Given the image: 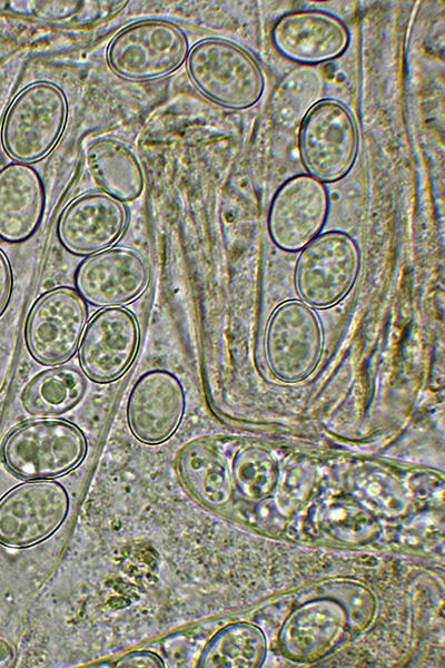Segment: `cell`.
<instances>
[{"mask_svg":"<svg viewBox=\"0 0 445 668\" xmlns=\"http://www.w3.org/2000/svg\"><path fill=\"white\" fill-rule=\"evenodd\" d=\"M330 198L325 184L308 174L285 180L269 205L267 225L273 243L285 252H299L323 230Z\"/></svg>","mask_w":445,"mask_h":668,"instance_id":"10","label":"cell"},{"mask_svg":"<svg viewBox=\"0 0 445 668\" xmlns=\"http://www.w3.org/2000/svg\"><path fill=\"white\" fill-rule=\"evenodd\" d=\"M68 117L61 88L48 81L23 88L9 105L1 126V144L14 161L33 163L60 140Z\"/></svg>","mask_w":445,"mask_h":668,"instance_id":"2","label":"cell"},{"mask_svg":"<svg viewBox=\"0 0 445 668\" xmlns=\"http://www.w3.org/2000/svg\"><path fill=\"white\" fill-rule=\"evenodd\" d=\"M126 224L127 213L120 202L105 193H87L65 207L56 233L67 252L86 256L116 244Z\"/></svg>","mask_w":445,"mask_h":668,"instance_id":"15","label":"cell"},{"mask_svg":"<svg viewBox=\"0 0 445 668\" xmlns=\"http://www.w3.org/2000/svg\"><path fill=\"white\" fill-rule=\"evenodd\" d=\"M274 49L286 60L315 66L342 57L350 33L338 17L322 10H297L279 17L270 32Z\"/></svg>","mask_w":445,"mask_h":668,"instance_id":"12","label":"cell"},{"mask_svg":"<svg viewBox=\"0 0 445 668\" xmlns=\"http://www.w3.org/2000/svg\"><path fill=\"white\" fill-rule=\"evenodd\" d=\"M178 472L202 504L221 507L231 494V474L222 454L207 441L188 443L179 453Z\"/></svg>","mask_w":445,"mask_h":668,"instance_id":"18","label":"cell"},{"mask_svg":"<svg viewBox=\"0 0 445 668\" xmlns=\"http://www.w3.org/2000/svg\"><path fill=\"white\" fill-rule=\"evenodd\" d=\"M275 475V462L263 449L240 451L234 462L237 485L246 493L257 497L268 491Z\"/></svg>","mask_w":445,"mask_h":668,"instance_id":"23","label":"cell"},{"mask_svg":"<svg viewBox=\"0 0 445 668\" xmlns=\"http://www.w3.org/2000/svg\"><path fill=\"white\" fill-rule=\"evenodd\" d=\"M318 522L329 536L344 541H359L372 534V518L357 505L345 501L324 503Z\"/></svg>","mask_w":445,"mask_h":668,"instance_id":"22","label":"cell"},{"mask_svg":"<svg viewBox=\"0 0 445 668\" xmlns=\"http://www.w3.org/2000/svg\"><path fill=\"white\" fill-rule=\"evenodd\" d=\"M95 183L118 202H132L144 190V171L135 153L116 138H99L85 151Z\"/></svg>","mask_w":445,"mask_h":668,"instance_id":"17","label":"cell"},{"mask_svg":"<svg viewBox=\"0 0 445 668\" xmlns=\"http://www.w3.org/2000/svg\"><path fill=\"white\" fill-rule=\"evenodd\" d=\"M12 292V272L9 261L0 249V316L6 311Z\"/></svg>","mask_w":445,"mask_h":668,"instance_id":"26","label":"cell"},{"mask_svg":"<svg viewBox=\"0 0 445 668\" xmlns=\"http://www.w3.org/2000/svg\"><path fill=\"white\" fill-rule=\"evenodd\" d=\"M189 51L185 33L171 22L145 20L117 32L107 48L112 72L131 81L164 78L186 61Z\"/></svg>","mask_w":445,"mask_h":668,"instance_id":"6","label":"cell"},{"mask_svg":"<svg viewBox=\"0 0 445 668\" xmlns=\"http://www.w3.org/2000/svg\"><path fill=\"white\" fill-rule=\"evenodd\" d=\"M139 325L123 307H106L86 325L79 344V363L86 376L98 383L118 380L134 362L139 346Z\"/></svg>","mask_w":445,"mask_h":668,"instance_id":"11","label":"cell"},{"mask_svg":"<svg viewBox=\"0 0 445 668\" xmlns=\"http://www.w3.org/2000/svg\"><path fill=\"white\" fill-rule=\"evenodd\" d=\"M265 655L260 631L246 623L229 626L218 632L201 654L199 666L207 668L255 667Z\"/></svg>","mask_w":445,"mask_h":668,"instance_id":"20","label":"cell"},{"mask_svg":"<svg viewBox=\"0 0 445 668\" xmlns=\"http://www.w3.org/2000/svg\"><path fill=\"white\" fill-rule=\"evenodd\" d=\"M298 148L312 177L323 184L346 177L358 153L357 126L349 109L334 99L315 104L300 124Z\"/></svg>","mask_w":445,"mask_h":668,"instance_id":"5","label":"cell"},{"mask_svg":"<svg viewBox=\"0 0 445 668\" xmlns=\"http://www.w3.org/2000/svg\"><path fill=\"white\" fill-rule=\"evenodd\" d=\"M324 328L314 310L301 299L280 303L265 328V357L271 374L285 383L307 380L324 351Z\"/></svg>","mask_w":445,"mask_h":668,"instance_id":"3","label":"cell"},{"mask_svg":"<svg viewBox=\"0 0 445 668\" xmlns=\"http://www.w3.org/2000/svg\"><path fill=\"white\" fill-rule=\"evenodd\" d=\"M87 389L83 373L57 366L36 375L21 394L23 409L34 416L62 414L79 403Z\"/></svg>","mask_w":445,"mask_h":668,"instance_id":"19","label":"cell"},{"mask_svg":"<svg viewBox=\"0 0 445 668\" xmlns=\"http://www.w3.org/2000/svg\"><path fill=\"white\" fill-rule=\"evenodd\" d=\"M43 181L34 167L13 161L0 169V238L22 243L38 229L44 213Z\"/></svg>","mask_w":445,"mask_h":668,"instance_id":"16","label":"cell"},{"mask_svg":"<svg viewBox=\"0 0 445 668\" xmlns=\"http://www.w3.org/2000/svg\"><path fill=\"white\" fill-rule=\"evenodd\" d=\"M69 512V495L56 481L32 480L0 500V543L10 548L33 546L56 532Z\"/></svg>","mask_w":445,"mask_h":668,"instance_id":"9","label":"cell"},{"mask_svg":"<svg viewBox=\"0 0 445 668\" xmlns=\"http://www.w3.org/2000/svg\"><path fill=\"white\" fill-rule=\"evenodd\" d=\"M86 449V439L76 425L43 419L13 430L3 443L2 458L14 474L46 480L76 468L82 461Z\"/></svg>","mask_w":445,"mask_h":668,"instance_id":"4","label":"cell"},{"mask_svg":"<svg viewBox=\"0 0 445 668\" xmlns=\"http://www.w3.org/2000/svg\"><path fill=\"white\" fill-rule=\"evenodd\" d=\"M194 86L206 98L233 110L256 105L265 89V78L255 57L240 46L218 38L192 46L186 59Z\"/></svg>","mask_w":445,"mask_h":668,"instance_id":"1","label":"cell"},{"mask_svg":"<svg viewBox=\"0 0 445 668\" xmlns=\"http://www.w3.org/2000/svg\"><path fill=\"white\" fill-rule=\"evenodd\" d=\"M365 487L360 485V489H364V497L377 505L383 507V509L394 510L395 507L392 503H399L400 500H397V492L395 490V485L393 482L384 475H368L362 482Z\"/></svg>","mask_w":445,"mask_h":668,"instance_id":"24","label":"cell"},{"mask_svg":"<svg viewBox=\"0 0 445 668\" xmlns=\"http://www.w3.org/2000/svg\"><path fill=\"white\" fill-rule=\"evenodd\" d=\"M87 318V306L76 291L58 287L44 293L32 305L26 323L30 355L47 366L65 363L77 351Z\"/></svg>","mask_w":445,"mask_h":668,"instance_id":"8","label":"cell"},{"mask_svg":"<svg viewBox=\"0 0 445 668\" xmlns=\"http://www.w3.org/2000/svg\"><path fill=\"white\" fill-rule=\"evenodd\" d=\"M118 668H162L164 661L150 651H132L121 657L115 665Z\"/></svg>","mask_w":445,"mask_h":668,"instance_id":"25","label":"cell"},{"mask_svg":"<svg viewBox=\"0 0 445 668\" xmlns=\"http://www.w3.org/2000/svg\"><path fill=\"white\" fill-rule=\"evenodd\" d=\"M186 410L180 380L156 369L140 375L127 400V420L132 435L146 444H159L178 429Z\"/></svg>","mask_w":445,"mask_h":668,"instance_id":"13","label":"cell"},{"mask_svg":"<svg viewBox=\"0 0 445 668\" xmlns=\"http://www.w3.org/2000/svg\"><path fill=\"white\" fill-rule=\"evenodd\" d=\"M149 267L137 252L111 247L86 258L77 268V293L98 307H116L139 297L149 283Z\"/></svg>","mask_w":445,"mask_h":668,"instance_id":"14","label":"cell"},{"mask_svg":"<svg viewBox=\"0 0 445 668\" xmlns=\"http://www.w3.org/2000/svg\"><path fill=\"white\" fill-rule=\"evenodd\" d=\"M359 269L360 250L349 234L340 230L319 234L298 255L297 293L312 307H332L348 295Z\"/></svg>","mask_w":445,"mask_h":668,"instance_id":"7","label":"cell"},{"mask_svg":"<svg viewBox=\"0 0 445 668\" xmlns=\"http://www.w3.org/2000/svg\"><path fill=\"white\" fill-rule=\"evenodd\" d=\"M337 611L315 605L298 611L286 631V645L293 654L312 656L324 649L339 630Z\"/></svg>","mask_w":445,"mask_h":668,"instance_id":"21","label":"cell"}]
</instances>
